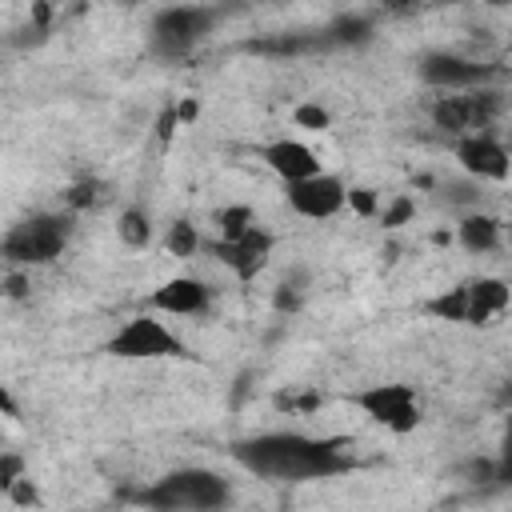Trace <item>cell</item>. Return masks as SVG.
I'll list each match as a JSON object with an SVG mask.
<instances>
[{
	"mask_svg": "<svg viewBox=\"0 0 512 512\" xmlns=\"http://www.w3.org/2000/svg\"><path fill=\"white\" fill-rule=\"evenodd\" d=\"M232 460L264 480H328L352 464L340 440H316L304 432H260L236 440Z\"/></svg>",
	"mask_w": 512,
	"mask_h": 512,
	"instance_id": "obj_1",
	"label": "cell"
},
{
	"mask_svg": "<svg viewBox=\"0 0 512 512\" xmlns=\"http://www.w3.org/2000/svg\"><path fill=\"white\" fill-rule=\"evenodd\" d=\"M228 484L208 468H180L148 484L136 500L144 512H220L228 504Z\"/></svg>",
	"mask_w": 512,
	"mask_h": 512,
	"instance_id": "obj_2",
	"label": "cell"
},
{
	"mask_svg": "<svg viewBox=\"0 0 512 512\" xmlns=\"http://www.w3.org/2000/svg\"><path fill=\"white\" fill-rule=\"evenodd\" d=\"M68 236H72V224L68 216L60 212H36L20 224L8 228L4 236V264L8 268H40V264H52L64 248H68Z\"/></svg>",
	"mask_w": 512,
	"mask_h": 512,
	"instance_id": "obj_3",
	"label": "cell"
},
{
	"mask_svg": "<svg viewBox=\"0 0 512 512\" xmlns=\"http://www.w3.org/2000/svg\"><path fill=\"white\" fill-rule=\"evenodd\" d=\"M216 28V8H204V4H180V8H164L152 28H148V40H152V52L160 60H184L188 52H196Z\"/></svg>",
	"mask_w": 512,
	"mask_h": 512,
	"instance_id": "obj_4",
	"label": "cell"
},
{
	"mask_svg": "<svg viewBox=\"0 0 512 512\" xmlns=\"http://www.w3.org/2000/svg\"><path fill=\"white\" fill-rule=\"evenodd\" d=\"M352 404H356L372 424H380L384 432H396V436L416 432L420 420H424V404H420L416 388H412V384H400V380L368 384V388L352 392Z\"/></svg>",
	"mask_w": 512,
	"mask_h": 512,
	"instance_id": "obj_5",
	"label": "cell"
},
{
	"mask_svg": "<svg viewBox=\"0 0 512 512\" xmlns=\"http://www.w3.org/2000/svg\"><path fill=\"white\" fill-rule=\"evenodd\" d=\"M108 352L116 360H180V356H188L184 352V340L156 312H140V316L124 320L112 332Z\"/></svg>",
	"mask_w": 512,
	"mask_h": 512,
	"instance_id": "obj_6",
	"label": "cell"
},
{
	"mask_svg": "<svg viewBox=\"0 0 512 512\" xmlns=\"http://www.w3.org/2000/svg\"><path fill=\"white\" fill-rule=\"evenodd\" d=\"M496 112H500L496 92H448V96H436L432 124L460 140V136H472V132H488Z\"/></svg>",
	"mask_w": 512,
	"mask_h": 512,
	"instance_id": "obj_7",
	"label": "cell"
},
{
	"mask_svg": "<svg viewBox=\"0 0 512 512\" xmlns=\"http://www.w3.org/2000/svg\"><path fill=\"white\" fill-rule=\"evenodd\" d=\"M284 200L304 220H332L348 208V184L336 172H316L308 180L284 184Z\"/></svg>",
	"mask_w": 512,
	"mask_h": 512,
	"instance_id": "obj_8",
	"label": "cell"
},
{
	"mask_svg": "<svg viewBox=\"0 0 512 512\" xmlns=\"http://www.w3.org/2000/svg\"><path fill=\"white\" fill-rule=\"evenodd\" d=\"M208 248H212V256H216L240 284H248V280H256V276L268 268V260H272V252H276V236L256 224V228H248L244 236H236V240H212Z\"/></svg>",
	"mask_w": 512,
	"mask_h": 512,
	"instance_id": "obj_9",
	"label": "cell"
},
{
	"mask_svg": "<svg viewBox=\"0 0 512 512\" xmlns=\"http://www.w3.org/2000/svg\"><path fill=\"white\" fill-rule=\"evenodd\" d=\"M456 164L480 180V184H500L512 176V152L504 140H496L492 132H472V136H460L456 140Z\"/></svg>",
	"mask_w": 512,
	"mask_h": 512,
	"instance_id": "obj_10",
	"label": "cell"
},
{
	"mask_svg": "<svg viewBox=\"0 0 512 512\" xmlns=\"http://www.w3.org/2000/svg\"><path fill=\"white\" fill-rule=\"evenodd\" d=\"M148 308L160 316H204L212 308V288L200 276H172L148 292Z\"/></svg>",
	"mask_w": 512,
	"mask_h": 512,
	"instance_id": "obj_11",
	"label": "cell"
},
{
	"mask_svg": "<svg viewBox=\"0 0 512 512\" xmlns=\"http://www.w3.org/2000/svg\"><path fill=\"white\" fill-rule=\"evenodd\" d=\"M420 80L444 92H472L476 84L488 80V64L456 56V52H428L420 60Z\"/></svg>",
	"mask_w": 512,
	"mask_h": 512,
	"instance_id": "obj_12",
	"label": "cell"
},
{
	"mask_svg": "<svg viewBox=\"0 0 512 512\" xmlns=\"http://www.w3.org/2000/svg\"><path fill=\"white\" fill-rule=\"evenodd\" d=\"M260 160L268 164L272 176H280V184H296V180H308L320 168V156L304 144V140H292V136H280V140H268L260 148Z\"/></svg>",
	"mask_w": 512,
	"mask_h": 512,
	"instance_id": "obj_13",
	"label": "cell"
},
{
	"mask_svg": "<svg viewBox=\"0 0 512 512\" xmlns=\"http://www.w3.org/2000/svg\"><path fill=\"white\" fill-rule=\"evenodd\" d=\"M468 288V324H496L512 304V284L500 276H476L464 280Z\"/></svg>",
	"mask_w": 512,
	"mask_h": 512,
	"instance_id": "obj_14",
	"label": "cell"
},
{
	"mask_svg": "<svg viewBox=\"0 0 512 512\" xmlns=\"http://www.w3.org/2000/svg\"><path fill=\"white\" fill-rule=\"evenodd\" d=\"M456 244L472 256H484V252H496L504 244V224L492 216V212H468L460 216L456 224Z\"/></svg>",
	"mask_w": 512,
	"mask_h": 512,
	"instance_id": "obj_15",
	"label": "cell"
},
{
	"mask_svg": "<svg viewBox=\"0 0 512 512\" xmlns=\"http://www.w3.org/2000/svg\"><path fill=\"white\" fill-rule=\"evenodd\" d=\"M164 252L168 256H176V260H192L196 252H200V228L192 224V220H184V216H176L168 228H164Z\"/></svg>",
	"mask_w": 512,
	"mask_h": 512,
	"instance_id": "obj_16",
	"label": "cell"
},
{
	"mask_svg": "<svg viewBox=\"0 0 512 512\" xmlns=\"http://www.w3.org/2000/svg\"><path fill=\"white\" fill-rule=\"evenodd\" d=\"M212 224H216V240H236V236H244L248 228H256V212L248 208V204H224V208H216L212 212Z\"/></svg>",
	"mask_w": 512,
	"mask_h": 512,
	"instance_id": "obj_17",
	"label": "cell"
},
{
	"mask_svg": "<svg viewBox=\"0 0 512 512\" xmlns=\"http://www.w3.org/2000/svg\"><path fill=\"white\" fill-rule=\"evenodd\" d=\"M116 236L124 248H148L152 244V224H148V212L144 208H124L120 220H116Z\"/></svg>",
	"mask_w": 512,
	"mask_h": 512,
	"instance_id": "obj_18",
	"label": "cell"
},
{
	"mask_svg": "<svg viewBox=\"0 0 512 512\" xmlns=\"http://www.w3.org/2000/svg\"><path fill=\"white\" fill-rule=\"evenodd\" d=\"M428 312H432L436 320H448V324H468V288L456 284V288L432 296V300H428Z\"/></svg>",
	"mask_w": 512,
	"mask_h": 512,
	"instance_id": "obj_19",
	"label": "cell"
},
{
	"mask_svg": "<svg viewBox=\"0 0 512 512\" xmlns=\"http://www.w3.org/2000/svg\"><path fill=\"white\" fill-rule=\"evenodd\" d=\"M368 36H372V20L368 16H340L328 28V40H336V44H360Z\"/></svg>",
	"mask_w": 512,
	"mask_h": 512,
	"instance_id": "obj_20",
	"label": "cell"
},
{
	"mask_svg": "<svg viewBox=\"0 0 512 512\" xmlns=\"http://www.w3.org/2000/svg\"><path fill=\"white\" fill-rule=\"evenodd\" d=\"M292 120H296V128H308V132H328L332 128V112L316 100H300L292 108Z\"/></svg>",
	"mask_w": 512,
	"mask_h": 512,
	"instance_id": "obj_21",
	"label": "cell"
},
{
	"mask_svg": "<svg viewBox=\"0 0 512 512\" xmlns=\"http://www.w3.org/2000/svg\"><path fill=\"white\" fill-rule=\"evenodd\" d=\"M412 216H416V200L400 192V196H392V200L380 208V216H376V220H380V228H404Z\"/></svg>",
	"mask_w": 512,
	"mask_h": 512,
	"instance_id": "obj_22",
	"label": "cell"
},
{
	"mask_svg": "<svg viewBox=\"0 0 512 512\" xmlns=\"http://www.w3.org/2000/svg\"><path fill=\"white\" fill-rule=\"evenodd\" d=\"M4 500L16 504V508H36V504H40V488H36L32 476H24V480H16V484L4 492Z\"/></svg>",
	"mask_w": 512,
	"mask_h": 512,
	"instance_id": "obj_23",
	"label": "cell"
},
{
	"mask_svg": "<svg viewBox=\"0 0 512 512\" xmlns=\"http://www.w3.org/2000/svg\"><path fill=\"white\" fill-rule=\"evenodd\" d=\"M348 208L360 212V216H380V196L372 188H348Z\"/></svg>",
	"mask_w": 512,
	"mask_h": 512,
	"instance_id": "obj_24",
	"label": "cell"
},
{
	"mask_svg": "<svg viewBox=\"0 0 512 512\" xmlns=\"http://www.w3.org/2000/svg\"><path fill=\"white\" fill-rule=\"evenodd\" d=\"M28 472H24V460L16 456V452H4L0 456V492H8L16 480H24Z\"/></svg>",
	"mask_w": 512,
	"mask_h": 512,
	"instance_id": "obj_25",
	"label": "cell"
},
{
	"mask_svg": "<svg viewBox=\"0 0 512 512\" xmlns=\"http://www.w3.org/2000/svg\"><path fill=\"white\" fill-rule=\"evenodd\" d=\"M96 192H100V180H80V184H72L68 188V208H88V204H96Z\"/></svg>",
	"mask_w": 512,
	"mask_h": 512,
	"instance_id": "obj_26",
	"label": "cell"
},
{
	"mask_svg": "<svg viewBox=\"0 0 512 512\" xmlns=\"http://www.w3.org/2000/svg\"><path fill=\"white\" fill-rule=\"evenodd\" d=\"M300 292H304V288H300L296 280H280V288H276V296H272V304H276L280 312H296V308H300V300H304Z\"/></svg>",
	"mask_w": 512,
	"mask_h": 512,
	"instance_id": "obj_27",
	"label": "cell"
},
{
	"mask_svg": "<svg viewBox=\"0 0 512 512\" xmlns=\"http://www.w3.org/2000/svg\"><path fill=\"white\" fill-rule=\"evenodd\" d=\"M496 480L512 484V416H508V428H504V448L496 456Z\"/></svg>",
	"mask_w": 512,
	"mask_h": 512,
	"instance_id": "obj_28",
	"label": "cell"
},
{
	"mask_svg": "<svg viewBox=\"0 0 512 512\" xmlns=\"http://www.w3.org/2000/svg\"><path fill=\"white\" fill-rule=\"evenodd\" d=\"M316 404H320V396H316V392H300V396L280 392V396H276V408H288V412H312Z\"/></svg>",
	"mask_w": 512,
	"mask_h": 512,
	"instance_id": "obj_29",
	"label": "cell"
},
{
	"mask_svg": "<svg viewBox=\"0 0 512 512\" xmlns=\"http://www.w3.org/2000/svg\"><path fill=\"white\" fill-rule=\"evenodd\" d=\"M200 116V100H192V96H184L180 104H176V120H180V128H188L192 120Z\"/></svg>",
	"mask_w": 512,
	"mask_h": 512,
	"instance_id": "obj_30",
	"label": "cell"
},
{
	"mask_svg": "<svg viewBox=\"0 0 512 512\" xmlns=\"http://www.w3.org/2000/svg\"><path fill=\"white\" fill-rule=\"evenodd\" d=\"M8 296H12V300L28 296V272H20V268H8Z\"/></svg>",
	"mask_w": 512,
	"mask_h": 512,
	"instance_id": "obj_31",
	"label": "cell"
},
{
	"mask_svg": "<svg viewBox=\"0 0 512 512\" xmlns=\"http://www.w3.org/2000/svg\"><path fill=\"white\" fill-rule=\"evenodd\" d=\"M504 144H508V152H512V136H508V140H504Z\"/></svg>",
	"mask_w": 512,
	"mask_h": 512,
	"instance_id": "obj_32",
	"label": "cell"
},
{
	"mask_svg": "<svg viewBox=\"0 0 512 512\" xmlns=\"http://www.w3.org/2000/svg\"><path fill=\"white\" fill-rule=\"evenodd\" d=\"M508 244H512V228H508Z\"/></svg>",
	"mask_w": 512,
	"mask_h": 512,
	"instance_id": "obj_33",
	"label": "cell"
}]
</instances>
